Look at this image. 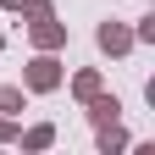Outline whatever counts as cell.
I'll return each instance as SVG.
<instances>
[{
    "label": "cell",
    "mask_w": 155,
    "mask_h": 155,
    "mask_svg": "<svg viewBox=\"0 0 155 155\" xmlns=\"http://www.w3.org/2000/svg\"><path fill=\"white\" fill-rule=\"evenodd\" d=\"M116 111H122V105H116V94H94V100H89V116H94V127L116 122Z\"/></svg>",
    "instance_id": "277c9868"
},
{
    "label": "cell",
    "mask_w": 155,
    "mask_h": 155,
    "mask_svg": "<svg viewBox=\"0 0 155 155\" xmlns=\"http://www.w3.org/2000/svg\"><path fill=\"white\" fill-rule=\"evenodd\" d=\"M100 50H105V55H127V50H133V33L116 28V22H105V28H100Z\"/></svg>",
    "instance_id": "3957f363"
},
{
    "label": "cell",
    "mask_w": 155,
    "mask_h": 155,
    "mask_svg": "<svg viewBox=\"0 0 155 155\" xmlns=\"http://www.w3.org/2000/svg\"><path fill=\"white\" fill-rule=\"evenodd\" d=\"M17 111H22V89H0V116H17Z\"/></svg>",
    "instance_id": "52a82bcc"
},
{
    "label": "cell",
    "mask_w": 155,
    "mask_h": 155,
    "mask_svg": "<svg viewBox=\"0 0 155 155\" xmlns=\"http://www.w3.org/2000/svg\"><path fill=\"white\" fill-rule=\"evenodd\" d=\"M22 83L28 89H39V94H45V89H55V83H61V61H50V55H39V61L22 72Z\"/></svg>",
    "instance_id": "6da1fadb"
},
{
    "label": "cell",
    "mask_w": 155,
    "mask_h": 155,
    "mask_svg": "<svg viewBox=\"0 0 155 155\" xmlns=\"http://www.w3.org/2000/svg\"><path fill=\"white\" fill-rule=\"evenodd\" d=\"M22 6H28V17H33V22H39V17H55V6H50V0H22Z\"/></svg>",
    "instance_id": "ba28073f"
},
{
    "label": "cell",
    "mask_w": 155,
    "mask_h": 155,
    "mask_svg": "<svg viewBox=\"0 0 155 155\" xmlns=\"http://www.w3.org/2000/svg\"><path fill=\"white\" fill-rule=\"evenodd\" d=\"M72 94L78 100H94V94H100V72H78L72 78Z\"/></svg>",
    "instance_id": "8992f818"
},
{
    "label": "cell",
    "mask_w": 155,
    "mask_h": 155,
    "mask_svg": "<svg viewBox=\"0 0 155 155\" xmlns=\"http://www.w3.org/2000/svg\"><path fill=\"white\" fill-rule=\"evenodd\" d=\"M17 139H22L28 150H45V144H55V127H50V122H39V127H28V133H17Z\"/></svg>",
    "instance_id": "5b68a950"
},
{
    "label": "cell",
    "mask_w": 155,
    "mask_h": 155,
    "mask_svg": "<svg viewBox=\"0 0 155 155\" xmlns=\"http://www.w3.org/2000/svg\"><path fill=\"white\" fill-rule=\"evenodd\" d=\"M0 6H6V11H22V0H0Z\"/></svg>",
    "instance_id": "9c48e42d"
},
{
    "label": "cell",
    "mask_w": 155,
    "mask_h": 155,
    "mask_svg": "<svg viewBox=\"0 0 155 155\" xmlns=\"http://www.w3.org/2000/svg\"><path fill=\"white\" fill-rule=\"evenodd\" d=\"M33 45H39V50H55V45H67V28L55 22V17H39V22H33Z\"/></svg>",
    "instance_id": "7a4b0ae2"
}]
</instances>
